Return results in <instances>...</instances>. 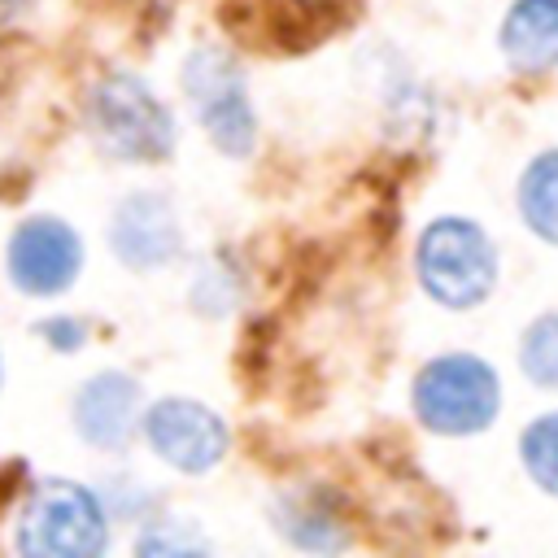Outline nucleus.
<instances>
[{"label":"nucleus","mask_w":558,"mask_h":558,"mask_svg":"<svg viewBox=\"0 0 558 558\" xmlns=\"http://www.w3.org/2000/svg\"><path fill=\"white\" fill-rule=\"evenodd\" d=\"M105 510L96 493L70 480L39 484L17 514V549L31 558H96L105 549Z\"/></svg>","instance_id":"f257e3e1"},{"label":"nucleus","mask_w":558,"mask_h":558,"mask_svg":"<svg viewBox=\"0 0 558 558\" xmlns=\"http://www.w3.org/2000/svg\"><path fill=\"white\" fill-rule=\"evenodd\" d=\"M418 279L440 305L466 310L488 296L497 279V253L475 222L440 218L418 240Z\"/></svg>","instance_id":"f03ea898"},{"label":"nucleus","mask_w":558,"mask_h":558,"mask_svg":"<svg viewBox=\"0 0 558 558\" xmlns=\"http://www.w3.org/2000/svg\"><path fill=\"white\" fill-rule=\"evenodd\" d=\"M92 131L96 140L126 161H157L174 148V122L170 109L148 92L135 74H109L92 92Z\"/></svg>","instance_id":"7ed1b4c3"},{"label":"nucleus","mask_w":558,"mask_h":558,"mask_svg":"<svg viewBox=\"0 0 558 558\" xmlns=\"http://www.w3.org/2000/svg\"><path fill=\"white\" fill-rule=\"evenodd\" d=\"M497 375L471 353H445L427 362L414 379V410L432 432L466 436L493 423L497 414Z\"/></svg>","instance_id":"20e7f679"},{"label":"nucleus","mask_w":558,"mask_h":558,"mask_svg":"<svg viewBox=\"0 0 558 558\" xmlns=\"http://www.w3.org/2000/svg\"><path fill=\"white\" fill-rule=\"evenodd\" d=\"M183 92L196 105L201 126L209 131V140L231 153L244 157L257 140V118L248 105V87L244 74L235 65V57H227L222 48H196L183 61Z\"/></svg>","instance_id":"39448f33"},{"label":"nucleus","mask_w":558,"mask_h":558,"mask_svg":"<svg viewBox=\"0 0 558 558\" xmlns=\"http://www.w3.org/2000/svg\"><path fill=\"white\" fill-rule=\"evenodd\" d=\"M144 436L157 449L161 462H170L174 471H209L214 462H222L231 436L227 423L201 405V401H183V397H166L144 414Z\"/></svg>","instance_id":"423d86ee"},{"label":"nucleus","mask_w":558,"mask_h":558,"mask_svg":"<svg viewBox=\"0 0 558 558\" xmlns=\"http://www.w3.org/2000/svg\"><path fill=\"white\" fill-rule=\"evenodd\" d=\"M83 244L61 218H26L9 240V275L31 296H52L74 283Z\"/></svg>","instance_id":"0eeeda50"},{"label":"nucleus","mask_w":558,"mask_h":558,"mask_svg":"<svg viewBox=\"0 0 558 558\" xmlns=\"http://www.w3.org/2000/svg\"><path fill=\"white\" fill-rule=\"evenodd\" d=\"M109 244L131 270H157V266L174 262L179 257V218H174L170 201L157 192H131L113 214Z\"/></svg>","instance_id":"6e6552de"},{"label":"nucleus","mask_w":558,"mask_h":558,"mask_svg":"<svg viewBox=\"0 0 558 558\" xmlns=\"http://www.w3.org/2000/svg\"><path fill=\"white\" fill-rule=\"evenodd\" d=\"M74 423L78 436L100 445V449H122L135 432L140 418V384L122 371H100L96 379H87L74 397Z\"/></svg>","instance_id":"1a4fd4ad"},{"label":"nucleus","mask_w":558,"mask_h":558,"mask_svg":"<svg viewBox=\"0 0 558 558\" xmlns=\"http://www.w3.org/2000/svg\"><path fill=\"white\" fill-rule=\"evenodd\" d=\"M501 52L519 74L558 65V0H514L501 22Z\"/></svg>","instance_id":"9d476101"},{"label":"nucleus","mask_w":558,"mask_h":558,"mask_svg":"<svg viewBox=\"0 0 558 558\" xmlns=\"http://www.w3.org/2000/svg\"><path fill=\"white\" fill-rule=\"evenodd\" d=\"M279 519V532L301 545V549H344L349 545V532L344 523L331 514V506L314 493H288L275 510Z\"/></svg>","instance_id":"9b49d317"},{"label":"nucleus","mask_w":558,"mask_h":558,"mask_svg":"<svg viewBox=\"0 0 558 558\" xmlns=\"http://www.w3.org/2000/svg\"><path fill=\"white\" fill-rule=\"evenodd\" d=\"M519 209H523V222L541 240L558 244V148L541 153L527 166V174L519 183Z\"/></svg>","instance_id":"f8f14e48"},{"label":"nucleus","mask_w":558,"mask_h":558,"mask_svg":"<svg viewBox=\"0 0 558 558\" xmlns=\"http://www.w3.org/2000/svg\"><path fill=\"white\" fill-rule=\"evenodd\" d=\"M523 466H527V475L545 488V493H554L558 497V414H545V418H536L527 432H523Z\"/></svg>","instance_id":"ddd939ff"},{"label":"nucleus","mask_w":558,"mask_h":558,"mask_svg":"<svg viewBox=\"0 0 558 558\" xmlns=\"http://www.w3.org/2000/svg\"><path fill=\"white\" fill-rule=\"evenodd\" d=\"M519 357H523V371H527L532 384L558 392V314H545L527 327Z\"/></svg>","instance_id":"4468645a"},{"label":"nucleus","mask_w":558,"mask_h":558,"mask_svg":"<svg viewBox=\"0 0 558 558\" xmlns=\"http://www.w3.org/2000/svg\"><path fill=\"white\" fill-rule=\"evenodd\" d=\"M192 549H205V541H196L174 519H166V523H157L140 536V554H192Z\"/></svg>","instance_id":"2eb2a0df"},{"label":"nucleus","mask_w":558,"mask_h":558,"mask_svg":"<svg viewBox=\"0 0 558 558\" xmlns=\"http://www.w3.org/2000/svg\"><path fill=\"white\" fill-rule=\"evenodd\" d=\"M39 336H44L52 349H61V353H74V349L83 344L87 327H83L78 318H48V323H39Z\"/></svg>","instance_id":"dca6fc26"},{"label":"nucleus","mask_w":558,"mask_h":558,"mask_svg":"<svg viewBox=\"0 0 558 558\" xmlns=\"http://www.w3.org/2000/svg\"><path fill=\"white\" fill-rule=\"evenodd\" d=\"M0 4H9V9H13V4H17V0H0Z\"/></svg>","instance_id":"f3484780"}]
</instances>
